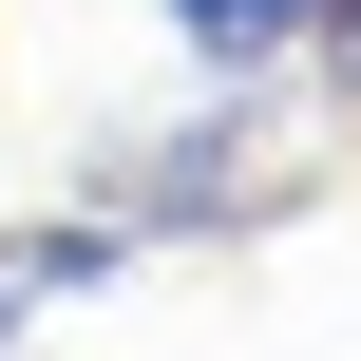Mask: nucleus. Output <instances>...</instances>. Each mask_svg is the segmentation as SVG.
<instances>
[{
    "instance_id": "obj_3",
    "label": "nucleus",
    "mask_w": 361,
    "mask_h": 361,
    "mask_svg": "<svg viewBox=\"0 0 361 361\" xmlns=\"http://www.w3.org/2000/svg\"><path fill=\"white\" fill-rule=\"evenodd\" d=\"M305 76H324V114H361V0H324V19H305Z\"/></svg>"
},
{
    "instance_id": "obj_2",
    "label": "nucleus",
    "mask_w": 361,
    "mask_h": 361,
    "mask_svg": "<svg viewBox=\"0 0 361 361\" xmlns=\"http://www.w3.org/2000/svg\"><path fill=\"white\" fill-rule=\"evenodd\" d=\"M152 19H171V38H190V76H286V57H305V19H324V0H152Z\"/></svg>"
},
{
    "instance_id": "obj_1",
    "label": "nucleus",
    "mask_w": 361,
    "mask_h": 361,
    "mask_svg": "<svg viewBox=\"0 0 361 361\" xmlns=\"http://www.w3.org/2000/svg\"><path fill=\"white\" fill-rule=\"evenodd\" d=\"M133 267H152V247H133L95 190H76V209H38V228H0V343H19L38 305H114Z\"/></svg>"
}]
</instances>
